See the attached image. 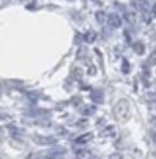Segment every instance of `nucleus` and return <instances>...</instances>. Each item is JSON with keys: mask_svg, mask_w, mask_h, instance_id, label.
Listing matches in <instances>:
<instances>
[{"mask_svg": "<svg viewBox=\"0 0 156 159\" xmlns=\"http://www.w3.org/2000/svg\"><path fill=\"white\" fill-rule=\"evenodd\" d=\"M34 142H35V143H37V144L46 146V144H53V143H56V139H55V138H52V137L35 136V137H34Z\"/></svg>", "mask_w": 156, "mask_h": 159, "instance_id": "obj_1", "label": "nucleus"}, {"mask_svg": "<svg viewBox=\"0 0 156 159\" xmlns=\"http://www.w3.org/2000/svg\"><path fill=\"white\" fill-rule=\"evenodd\" d=\"M108 25L110 26V27H120L121 26V19L119 17V15L117 14H110L109 16H108Z\"/></svg>", "mask_w": 156, "mask_h": 159, "instance_id": "obj_2", "label": "nucleus"}, {"mask_svg": "<svg viewBox=\"0 0 156 159\" xmlns=\"http://www.w3.org/2000/svg\"><path fill=\"white\" fill-rule=\"evenodd\" d=\"M128 106H129L128 101H125V100L119 101L117 107H115V112H118V115H120V112H123V115H126V112H128V110H129Z\"/></svg>", "mask_w": 156, "mask_h": 159, "instance_id": "obj_3", "label": "nucleus"}, {"mask_svg": "<svg viewBox=\"0 0 156 159\" xmlns=\"http://www.w3.org/2000/svg\"><path fill=\"white\" fill-rule=\"evenodd\" d=\"M92 138H93V134H92V133H85V134H82L80 137H78L77 139H76V143L83 144V143H87V142H89Z\"/></svg>", "mask_w": 156, "mask_h": 159, "instance_id": "obj_4", "label": "nucleus"}, {"mask_svg": "<svg viewBox=\"0 0 156 159\" xmlns=\"http://www.w3.org/2000/svg\"><path fill=\"white\" fill-rule=\"evenodd\" d=\"M134 49H135V52H136L138 54H143L144 51H145V48H144V43L140 42V41H138V42L134 44Z\"/></svg>", "mask_w": 156, "mask_h": 159, "instance_id": "obj_5", "label": "nucleus"}, {"mask_svg": "<svg viewBox=\"0 0 156 159\" xmlns=\"http://www.w3.org/2000/svg\"><path fill=\"white\" fill-rule=\"evenodd\" d=\"M148 62H149L151 66H156V51H154V52L150 54V57H149Z\"/></svg>", "mask_w": 156, "mask_h": 159, "instance_id": "obj_6", "label": "nucleus"}, {"mask_svg": "<svg viewBox=\"0 0 156 159\" xmlns=\"http://www.w3.org/2000/svg\"><path fill=\"white\" fill-rule=\"evenodd\" d=\"M123 72H124V73H128V72H129V63H128L125 59L123 61Z\"/></svg>", "mask_w": 156, "mask_h": 159, "instance_id": "obj_7", "label": "nucleus"}, {"mask_svg": "<svg viewBox=\"0 0 156 159\" xmlns=\"http://www.w3.org/2000/svg\"><path fill=\"white\" fill-rule=\"evenodd\" d=\"M109 159H123V157H121V154H119V153H113V154H110Z\"/></svg>", "mask_w": 156, "mask_h": 159, "instance_id": "obj_8", "label": "nucleus"}, {"mask_svg": "<svg viewBox=\"0 0 156 159\" xmlns=\"http://www.w3.org/2000/svg\"><path fill=\"white\" fill-rule=\"evenodd\" d=\"M97 16H99V17H98V20L102 22V21H103V17H102V16H103V12H98V14H97Z\"/></svg>", "mask_w": 156, "mask_h": 159, "instance_id": "obj_9", "label": "nucleus"}, {"mask_svg": "<svg viewBox=\"0 0 156 159\" xmlns=\"http://www.w3.org/2000/svg\"><path fill=\"white\" fill-rule=\"evenodd\" d=\"M154 12L156 14V2H155V5H154Z\"/></svg>", "mask_w": 156, "mask_h": 159, "instance_id": "obj_10", "label": "nucleus"}]
</instances>
